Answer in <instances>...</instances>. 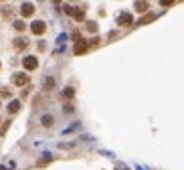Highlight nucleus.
Listing matches in <instances>:
<instances>
[{"instance_id":"f257e3e1","label":"nucleus","mask_w":184,"mask_h":170,"mask_svg":"<svg viewBox=\"0 0 184 170\" xmlns=\"http://www.w3.org/2000/svg\"><path fill=\"white\" fill-rule=\"evenodd\" d=\"M23 65H24L26 71H35V69L39 67V59L33 57V55H28V57H24V59H23Z\"/></svg>"},{"instance_id":"f03ea898","label":"nucleus","mask_w":184,"mask_h":170,"mask_svg":"<svg viewBox=\"0 0 184 170\" xmlns=\"http://www.w3.org/2000/svg\"><path fill=\"white\" fill-rule=\"evenodd\" d=\"M31 31H33V34H43L47 31V24L43 20H35V23L31 24Z\"/></svg>"},{"instance_id":"7ed1b4c3","label":"nucleus","mask_w":184,"mask_h":170,"mask_svg":"<svg viewBox=\"0 0 184 170\" xmlns=\"http://www.w3.org/2000/svg\"><path fill=\"white\" fill-rule=\"evenodd\" d=\"M12 83H14V85H18V87H23V85L28 83V75H24V73H16V75L12 77Z\"/></svg>"},{"instance_id":"20e7f679","label":"nucleus","mask_w":184,"mask_h":170,"mask_svg":"<svg viewBox=\"0 0 184 170\" xmlns=\"http://www.w3.org/2000/svg\"><path fill=\"white\" fill-rule=\"evenodd\" d=\"M132 23H134V20H132V14H129V12H124V14L117 18V24H119V26H129Z\"/></svg>"},{"instance_id":"39448f33","label":"nucleus","mask_w":184,"mask_h":170,"mask_svg":"<svg viewBox=\"0 0 184 170\" xmlns=\"http://www.w3.org/2000/svg\"><path fill=\"white\" fill-rule=\"evenodd\" d=\"M33 12H35V6H33L31 2H24L23 6H20V14H23V16H31Z\"/></svg>"},{"instance_id":"423d86ee","label":"nucleus","mask_w":184,"mask_h":170,"mask_svg":"<svg viewBox=\"0 0 184 170\" xmlns=\"http://www.w3.org/2000/svg\"><path fill=\"white\" fill-rule=\"evenodd\" d=\"M73 51H75V55H81V53H85V51H87V41H77Z\"/></svg>"},{"instance_id":"0eeeda50","label":"nucleus","mask_w":184,"mask_h":170,"mask_svg":"<svg viewBox=\"0 0 184 170\" xmlns=\"http://www.w3.org/2000/svg\"><path fill=\"white\" fill-rule=\"evenodd\" d=\"M14 47H16V49H26V47H28V41L23 39V36H18V39H14Z\"/></svg>"},{"instance_id":"6e6552de","label":"nucleus","mask_w":184,"mask_h":170,"mask_svg":"<svg viewBox=\"0 0 184 170\" xmlns=\"http://www.w3.org/2000/svg\"><path fill=\"white\" fill-rule=\"evenodd\" d=\"M20 109V101H10V105H8V113H16Z\"/></svg>"},{"instance_id":"1a4fd4ad","label":"nucleus","mask_w":184,"mask_h":170,"mask_svg":"<svg viewBox=\"0 0 184 170\" xmlns=\"http://www.w3.org/2000/svg\"><path fill=\"white\" fill-rule=\"evenodd\" d=\"M148 8H150L148 2H136V10H138V12H146Z\"/></svg>"},{"instance_id":"9d476101","label":"nucleus","mask_w":184,"mask_h":170,"mask_svg":"<svg viewBox=\"0 0 184 170\" xmlns=\"http://www.w3.org/2000/svg\"><path fill=\"white\" fill-rule=\"evenodd\" d=\"M43 125H47V128L53 125V115H45V117H43Z\"/></svg>"},{"instance_id":"9b49d317","label":"nucleus","mask_w":184,"mask_h":170,"mask_svg":"<svg viewBox=\"0 0 184 170\" xmlns=\"http://www.w3.org/2000/svg\"><path fill=\"white\" fill-rule=\"evenodd\" d=\"M14 28H16V31H24V28H26V24H24L23 20H16V23H14Z\"/></svg>"},{"instance_id":"f8f14e48","label":"nucleus","mask_w":184,"mask_h":170,"mask_svg":"<svg viewBox=\"0 0 184 170\" xmlns=\"http://www.w3.org/2000/svg\"><path fill=\"white\" fill-rule=\"evenodd\" d=\"M87 31H89V33H95V31H97V24H95V23H87Z\"/></svg>"},{"instance_id":"ddd939ff","label":"nucleus","mask_w":184,"mask_h":170,"mask_svg":"<svg viewBox=\"0 0 184 170\" xmlns=\"http://www.w3.org/2000/svg\"><path fill=\"white\" fill-rule=\"evenodd\" d=\"M63 97H73V89H71V87H67V89L63 91Z\"/></svg>"}]
</instances>
